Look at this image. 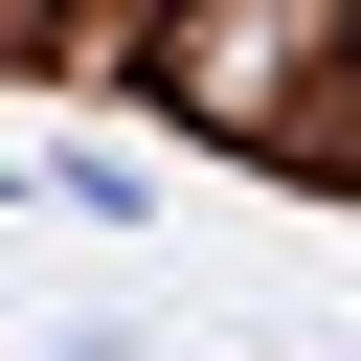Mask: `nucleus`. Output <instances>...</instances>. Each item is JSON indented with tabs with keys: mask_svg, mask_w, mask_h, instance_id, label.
I'll return each mask as SVG.
<instances>
[{
	"mask_svg": "<svg viewBox=\"0 0 361 361\" xmlns=\"http://www.w3.org/2000/svg\"><path fill=\"white\" fill-rule=\"evenodd\" d=\"M0 68H68V0H0Z\"/></svg>",
	"mask_w": 361,
	"mask_h": 361,
	"instance_id": "obj_2",
	"label": "nucleus"
},
{
	"mask_svg": "<svg viewBox=\"0 0 361 361\" xmlns=\"http://www.w3.org/2000/svg\"><path fill=\"white\" fill-rule=\"evenodd\" d=\"M338 23H361V0H180V45H158V113H180V135H293V158H316L293 68H316Z\"/></svg>",
	"mask_w": 361,
	"mask_h": 361,
	"instance_id": "obj_1",
	"label": "nucleus"
}]
</instances>
